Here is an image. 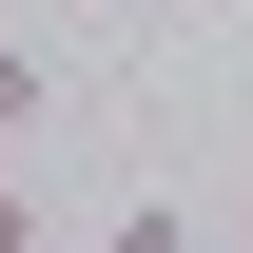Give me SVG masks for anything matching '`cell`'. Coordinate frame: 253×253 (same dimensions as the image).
Masks as SVG:
<instances>
[{"instance_id":"obj_1","label":"cell","mask_w":253,"mask_h":253,"mask_svg":"<svg viewBox=\"0 0 253 253\" xmlns=\"http://www.w3.org/2000/svg\"><path fill=\"white\" fill-rule=\"evenodd\" d=\"M59 117V59H20V39H0V136H39Z\"/></svg>"},{"instance_id":"obj_2","label":"cell","mask_w":253,"mask_h":253,"mask_svg":"<svg viewBox=\"0 0 253 253\" xmlns=\"http://www.w3.org/2000/svg\"><path fill=\"white\" fill-rule=\"evenodd\" d=\"M0 253H39V195H20V175H0Z\"/></svg>"},{"instance_id":"obj_3","label":"cell","mask_w":253,"mask_h":253,"mask_svg":"<svg viewBox=\"0 0 253 253\" xmlns=\"http://www.w3.org/2000/svg\"><path fill=\"white\" fill-rule=\"evenodd\" d=\"M117 253H195V234H175V214H117Z\"/></svg>"}]
</instances>
